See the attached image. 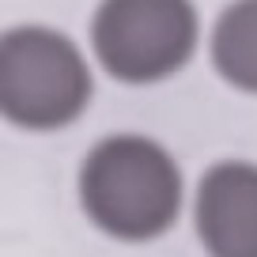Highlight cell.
I'll use <instances>...</instances> for the list:
<instances>
[{"label": "cell", "mask_w": 257, "mask_h": 257, "mask_svg": "<svg viewBox=\"0 0 257 257\" xmlns=\"http://www.w3.org/2000/svg\"><path fill=\"white\" fill-rule=\"evenodd\" d=\"M83 46L98 76L125 87H159L201 53L204 16L197 0H95Z\"/></svg>", "instance_id": "cell-3"}, {"label": "cell", "mask_w": 257, "mask_h": 257, "mask_svg": "<svg viewBox=\"0 0 257 257\" xmlns=\"http://www.w3.org/2000/svg\"><path fill=\"white\" fill-rule=\"evenodd\" d=\"M201 53L227 91L257 98V0H223L204 23Z\"/></svg>", "instance_id": "cell-5"}, {"label": "cell", "mask_w": 257, "mask_h": 257, "mask_svg": "<svg viewBox=\"0 0 257 257\" xmlns=\"http://www.w3.org/2000/svg\"><path fill=\"white\" fill-rule=\"evenodd\" d=\"M76 204L87 227L121 246H144L178 227L189 182L178 155L152 133L113 128L76 163Z\"/></svg>", "instance_id": "cell-1"}, {"label": "cell", "mask_w": 257, "mask_h": 257, "mask_svg": "<svg viewBox=\"0 0 257 257\" xmlns=\"http://www.w3.org/2000/svg\"><path fill=\"white\" fill-rule=\"evenodd\" d=\"M185 216L204 257H257V159L208 163L189 185Z\"/></svg>", "instance_id": "cell-4"}, {"label": "cell", "mask_w": 257, "mask_h": 257, "mask_svg": "<svg viewBox=\"0 0 257 257\" xmlns=\"http://www.w3.org/2000/svg\"><path fill=\"white\" fill-rule=\"evenodd\" d=\"M98 72L80 38L42 19L0 27V125L53 137L95 106Z\"/></svg>", "instance_id": "cell-2"}]
</instances>
